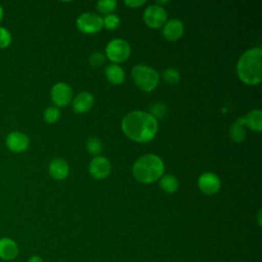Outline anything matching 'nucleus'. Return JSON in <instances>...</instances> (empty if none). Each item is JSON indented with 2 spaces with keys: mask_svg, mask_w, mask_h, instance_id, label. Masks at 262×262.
I'll use <instances>...</instances> for the list:
<instances>
[{
  "mask_svg": "<svg viewBox=\"0 0 262 262\" xmlns=\"http://www.w3.org/2000/svg\"><path fill=\"white\" fill-rule=\"evenodd\" d=\"M124 133L136 142L151 140L158 131V121L150 114L142 111H134L127 114L122 120Z\"/></svg>",
  "mask_w": 262,
  "mask_h": 262,
  "instance_id": "obj_1",
  "label": "nucleus"
},
{
  "mask_svg": "<svg viewBox=\"0 0 262 262\" xmlns=\"http://www.w3.org/2000/svg\"><path fill=\"white\" fill-rule=\"evenodd\" d=\"M237 76L247 85H257L262 80V50L259 47L244 52L236 64Z\"/></svg>",
  "mask_w": 262,
  "mask_h": 262,
  "instance_id": "obj_2",
  "label": "nucleus"
},
{
  "mask_svg": "<svg viewBox=\"0 0 262 262\" xmlns=\"http://www.w3.org/2000/svg\"><path fill=\"white\" fill-rule=\"evenodd\" d=\"M165 165L162 159L156 155L148 154L139 158L133 165L134 177L142 183H151L162 177Z\"/></svg>",
  "mask_w": 262,
  "mask_h": 262,
  "instance_id": "obj_3",
  "label": "nucleus"
},
{
  "mask_svg": "<svg viewBox=\"0 0 262 262\" xmlns=\"http://www.w3.org/2000/svg\"><path fill=\"white\" fill-rule=\"evenodd\" d=\"M132 78L137 87L145 92L152 91L160 82L159 73L144 64H136L133 67Z\"/></svg>",
  "mask_w": 262,
  "mask_h": 262,
  "instance_id": "obj_4",
  "label": "nucleus"
},
{
  "mask_svg": "<svg viewBox=\"0 0 262 262\" xmlns=\"http://www.w3.org/2000/svg\"><path fill=\"white\" fill-rule=\"evenodd\" d=\"M106 57L115 63L125 61L130 55V46L123 39H113L105 47Z\"/></svg>",
  "mask_w": 262,
  "mask_h": 262,
  "instance_id": "obj_5",
  "label": "nucleus"
},
{
  "mask_svg": "<svg viewBox=\"0 0 262 262\" xmlns=\"http://www.w3.org/2000/svg\"><path fill=\"white\" fill-rule=\"evenodd\" d=\"M77 27L84 34H94L102 29L103 21L98 14L85 12L77 18Z\"/></svg>",
  "mask_w": 262,
  "mask_h": 262,
  "instance_id": "obj_6",
  "label": "nucleus"
},
{
  "mask_svg": "<svg viewBox=\"0 0 262 262\" xmlns=\"http://www.w3.org/2000/svg\"><path fill=\"white\" fill-rule=\"evenodd\" d=\"M167 19V12L165 8L158 4L149 5L143 12V20L144 23L152 28L159 29L165 25Z\"/></svg>",
  "mask_w": 262,
  "mask_h": 262,
  "instance_id": "obj_7",
  "label": "nucleus"
},
{
  "mask_svg": "<svg viewBox=\"0 0 262 262\" xmlns=\"http://www.w3.org/2000/svg\"><path fill=\"white\" fill-rule=\"evenodd\" d=\"M50 96L52 102L56 106L62 107L71 102L73 97V91L68 84L63 82H57L52 86Z\"/></svg>",
  "mask_w": 262,
  "mask_h": 262,
  "instance_id": "obj_8",
  "label": "nucleus"
},
{
  "mask_svg": "<svg viewBox=\"0 0 262 262\" xmlns=\"http://www.w3.org/2000/svg\"><path fill=\"white\" fill-rule=\"evenodd\" d=\"M5 144L10 151L23 152L28 149L30 145L29 137L20 131H12L7 134Z\"/></svg>",
  "mask_w": 262,
  "mask_h": 262,
  "instance_id": "obj_9",
  "label": "nucleus"
},
{
  "mask_svg": "<svg viewBox=\"0 0 262 262\" xmlns=\"http://www.w3.org/2000/svg\"><path fill=\"white\" fill-rule=\"evenodd\" d=\"M88 169L92 177L95 179H103L111 172V163L106 158L96 156L91 160Z\"/></svg>",
  "mask_w": 262,
  "mask_h": 262,
  "instance_id": "obj_10",
  "label": "nucleus"
},
{
  "mask_svg": "<svg viewBox=\"0 0 262 262\" xmlns=\"http://www.w3.org/2000/svg\"><path fill=\"white\" fill-rule=\"evenodd\" d=\"M198 185L204 193L214 194L219 190L221 182L216 174L212 172H205L199 177Z\"/></svg>",
  "mask_w": 262,
  "mask_h": 262,
  "instance_id": "obj_11",
  "label": "nucleus"
},
{
  "mask_svg": "<svg viewBox=\"0 0 262 262\" xmlns=\"http://www.w3.org/2000/svg\"><path fill=\"white\" fill-rule=\"evenodd\" d=\"M18 255V246L16 242L10 237L0 238V259L3 261H12Z\"/></svg>",
  "mask_w": 262,
  "mask_h": 262,
  "instance_id": "obj_12",
  "label": "nucleus"
},
{
  "mask_svg": "<svg viewBox=\"0 0 262 262\" xmlns=\"http://www.w3.org/2000/svg\"><path fill=\"white\" fill-rule=\"evenodd\" d=\"M184 32L183 24L179 19H170L165 23L163 28V36L168 41L178 40Z\"/></svg>",
  "mask_w": 262,
  "mask_h": 262,
  "instance_id": "obj_13",
  "label": "nucleus"
},
{
  "mask_svg": "<svg viewBox=\"0 0 262 262\" xmlns=\"http://www.w3.org/2000/svg\"><path fill=\"white\" fill-rule=\"evenodd\" d=\"M94 104L93 95L89 92H81L79 93L73 100L72 106L73 110L78 114H83L88 112Z\"/></svg>",
  "mask_w": 262,
  "mask_h": 262,
  "instance_id": "obj_14",
  "label": "nucleus"
},
{
  "mask_svg": "<svg viewBox=\"0 0 262 262\" xmlns=\"http://www.w3.org/2000/svg\"><path fill=\"white\" fill-rule=\"evenodd\" d=\"M69 165L62 159H53L48 167L50 176L55 180H62L69 174Z\"/></svg>",
  "mask_w": 262,
  "mask_h": 262,
  "instance_id": "obj_15",
  "label": "nucleus"
},
{
  "mask_svg": "<svg viewBox=\"0 0 262 262\" xmlns=\"http://www.w3.org/2000/svg\"><path fill=\"white\" fill-rule=\"evenodd\" d=\"M104 73H105L106 79L112 84H115V85L121 84L124 81V79H125V72H124V70L120 66H118L116 63L108 64L105 68Z\"/></svg>",
  "mask_w": 262,
  "mask_h": 262,
  "instance_id": "obj_16",
  "label": "nucleus"
},
{
  "mask_svg": "<svg viewBox=\"0 0 262 262\" xmlns=\"http://www.w3.org/2000/svg\"><path fill=\"white\" fill-rule=\"evenodd\" d=\"M244 123L250 129L261 132L262 130V113L260 110H253L248 115L243 117Z\"/></svg>",
  "mask_w": 262,
  "mask_h": 262,
  "instance_id": "obj_17",
  "label": "nucleus"
},
{
  "mask_svg": "<svg viewBox=\"0 0 262 262\" xmlns=\"http://www.w3.org/2000/svg\"><path fill=\"white\" fill-rule=\"evenodd\" d=\"M244 126H245V123H244V119L243 117L238 118L237 120H235V122L231 125L230 127V137L233 141L235 142H241L244 140L245 136H246V132L244 130Z\"/></svg>",
  "mask_w": 262,
  "mask_h": 262,
  "instance_id": "obj_18",
  "label": "nucleus"
},
{
  "mask_svg": "<svg viewBox=\"0 0 262 262\" xmlns=\"http://www.w3.org/2000/svg\"><path fill=\"white\" fill-rule=\"evenodd\" d=\"M179 183L175 176L173 175H165L161 177L160 180V187L162 190L168 193H173L178 189Z\"/></svg>",
  "mask_w": 262,
  "mask_h": 262,
  "instance_id": "obj_19",
  "label": "nucleus"
},
{
  "mask_svg": "<svg viewBox=\"0 0 262 262\" xmlns=\"http://www.w3.org/2000/svg\"><path fill=\"white\" fill-rule=\"evenodd\" d=\"M86 147H87V150L91 155L98 156L101 152V150H102V142L97 137H91V138H89L87 140Z\"/></svg>",
  "mask_w": 262,
  "mask_h": 262,
  "instance_id": "obj_20",
  "label": "nucleus"
},
{
  "mask_svg": "<svg viewBox=\"0 0 262 262\" xmlns=\"http://www.w3.org/2000/svg\"><path fill=\"white\" fill-rule=\"evenodd\" d=\"M59 117H60V112L56 106H48L43 113V118L45 122L48 124L55 123L56 121H58Z\"/></svg>",
  "mask_w": 262,
  "mask_h": 262,
  "instance_id": "obj_21",
  "label": "nucleus"
},
{
  "mask_svg": "<svg viewBox=\"0 0 262 262\" xmlns=\"http://www.w3.org/2000/svg\"><path fill=\"white\" fill-rule=\"evenodd\" d=\"M117 7V1L115 0H101L96 3V8L101 13L110 14Z\"/></svg>",
  "mask_w": 262,
  "mask_h": 262,
  "instance_id": "obj_22",
  "label": "nucleus"
},
{
  "mask_svg": "<svg viewBox=\"0 0 262 262\" xmlns=\"http://www.w3.org/2000/svg\"><path fill=\"white\" fill-rule=\"evenodd\" d=\"M162 77L164 79V81L168 84H176L179 82L180 80V74L177 70L175 69H166L163 74H162Z\"/></svg>",
  "mask_w": 262,
  "mask_h": 262,
  "instance_id": "obj_23",
  "label": "nucleus"
},
{
  "mask_svg": "<svg viewBox=\"0 0 262 262\" xmlns=\"http://www.w3.org/2000/svg\"><path fill=\"white\" fill-rule=\"evenodd\" d=\"M102 21H103V27H105L107 30H115L120 25L119 16L114 13L106 14L104 18H102Z\"/></svg>",
  "mask_w": 262,
  "mask_h": 262,
  "instance_id": "obj_24",
  "label": "nucleus"
},
{
  "mask_svg": "<svg viewBox=\"0 0 262 262\" xmlns=\"http://www.w3.org/2000/svg\"><path fill=\"white\" fill-rule=\"evenodd\" d=\"M12 36L8 29L0 27V48H6L11 44Z\"/></svg>",
  "mask_w": 262,
  "mask_h": 262,
  "instance_id": "obj_25",
  "label": "nucleus"
},
{
  "mask_svg": "<svg viewBox=\"0 0 262 262\" xmlns=\"http://www.w3.org/2000/svg\"><path fill=\"white\" fill-rule=\"evenodd\" d=\"M104 61H105V56L100 52H94L89 57L90 64L95 68L102 66L104 63Z\"/></svg>",
  "mask_w": 262,
  "mask_h": 262,
  "instance_id": "obj_26",
  "label": "nucleus"
},
{
  "mask_svg": "<svg viewBox=\"0 0 262 262\" xmlns=\"http://www.w3.org/2000/svg\"><path fill=\"white\" fill-rule=\"evenodd\" d=\"M151 110V116L154 118H160V117H163V115L166 113V105L161 103V102H156L151 105L150 107Z\"/></svg>",
  "mask_w": 262,
  "mask_h": 262,
  "instance_id": "obj_27",
  "label": "nucleus"
},
{
  "mask_svg": "<svg viewBox=\"0 0 262 262\" xmlns=\"http://www.w3.org/2000/svg\"><path fill=\"white\" fill-rule=\"evenodd\" d=\"M125 4L131 8H136L145 4V1L144 0H127L125 1Z\"/></svg>",
  "mask_w": 262,
  "mask_h": 262,
  "instance_id": "obj_28",
  "label": "nucleus"
},
{
  "mask_svg": "<svg viewBox=\"0 0 262 262\" xmlns=\"http://www.w3.org/2000/svg\"><path fill=\"white\" fill-rule=\"evenodd\" d=\"M27 262H43V259L38 255H33L28 259Z\"/></svg>",
  "mask_w": 262,
  "mask_h": 262,
  "instance_id": "obj_29",
  "label": "nucleus"
},
{
  "mask_svg": "<svg viewBox=\"0 0 262 262\" xmlns=\"http://www.w3.org/2000/svg\"><path fill=\"white\" fill-rule=\"evenodd\" d=\"M2 18H3V8H2V6L0 4V23H1Z\"/></svg>",
  "mask_w": 262,
  "mask_h": 262,
  "instance_id": "obj_30",
  "label": "nucleus"
},
{
  "mask_svg": "<svg viewBox=\"0 0 262 262\" xmlns=\"http://www.w3.org/2000/svg\"><path fill=\"white\" fill-rule=\"evenodd\" d=\"M260 216H261V211H259V213H258V223H259V225H261V218H260Z\"/></svg>",
  "mask_w": 262,
  "mask_h": 262,
  "instance_id": "obj_31",
  "label": "nucleus"
}]
</instances>
